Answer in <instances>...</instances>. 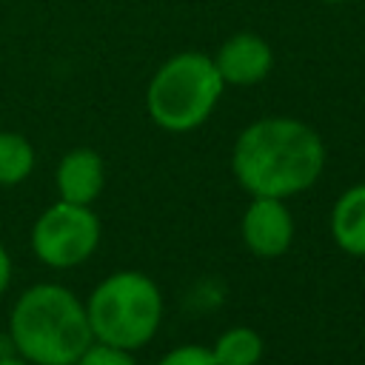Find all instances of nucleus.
<instances>
[{
  "instance_id": "ddd939ff",
  "label": "nucleus",
  "mask_w": 365,
  "mask_h": 365,
  "mask_svg": "<svg viewBox=\"0 0 365 365\" xmlns=\"http://www.w3.org/2000/svg\"><path fill=\"white\" fill-rule=\"evenodd\" d=\"M157 365H217L211 348H202V345H180V348H171Z\"/></svg>"
},
{
  "instance_id": "39448f33",
  "label": "nucleus",
  "mask_w": 365,
  "mask_h": 365,
  "mask_svg": "<svg viewBox=\"0 0 365 365\" xmlns=\"http://www.w3.org/2000/svg\"><path fill=\"white\" fill-rule=\"evenodd\" d=\"M97 245L100 220L88 205L60 200L48 205L31 228V248L37 259L51 268H74L86 262Z\"/></svg>"
},
{
  "instance_id": "4468645a",
  "label": "nucleus",
  "mask_w": 365,
  "mask_h": 365,
  "mask_svg": "<svg viewBox=\"0 0 365 365\" xmlns=\"http://www.w3.org/2000/svg\"><path fill=\"white\" fill-rule=\"evenodd\" d=\"M9 282H11V257H9V251L0 245V297L6 294Z\"/></svg>"
},
{
  "instance_id": "f8f14e48",
  "label": "nucleus",
  "mask_w": 365,
  "mask_h": 365,
  "mask_svg": "<svg viewBox=\"0 0 365 365\" xmlns=\"http://www.w3.org/2000/svg\"><path fill=\"white\" fill-rule=\"evenodd\" d=\"M74 365H137V362H134L131 351H125V348L106 345V342H91Z\"/></svg>"
},
{
  "instance_id": "2eb2a0df",
  "label": "nucleus",
  "mask_w": 365,
  "mask_h": 365,
  "mask_svg": "<svg viewBox=\"0 0 365 365\" xmlns=\"http://www.w3.org/2000/svg\"><path fill=\"white\" fill-rule=\"evenodd\" d=\"M0 365H31L23 356H0Z\"/></svg>"
},
{
  "instance_id": "dca6fc26",
  "label": "nucleus",
  "mask_w": 365,
  "mask_h": 365,
  "mask_svg": "<svg viewBox=\"0 0 365 365\" xmlns=\"http://www.w3.org/2000/svg\"><path fill=\"white\" fill-rule=\"evenodd\" d=\"M325 3H345V0H325Z\"/></svg>"
},
{
  "instance_id": "20e7f679",
  "label": "nucleus",
  "mask_w": 365,
  "mask_h": 365,
  "mask_svg": "<svg viewBox=\"0 0 365 365\" xmlns=\"http://www.w3.org/2000/svg\"><path fill=\"white\" fill-rule=\"evenodd\" d=\"M222 86L225 83L214 66V57L202 51H182L154 71L145 91V106L160 128L182 134L211 117Z\"/></svg>"
},
{
  "instance_id": "6e6552de",
  "label": "nucleus",
  "mask_w": 365,
  "mask_h": 365,
  "mask_svg": "<svg viewBox=\"0 0 365 365\" xmlns=\"http://www.w3.org/2000/svg\"><path fill=\"white\" fill-rule=\"evenodd\" d=\"M60 200L66 202H77V205H91L106 182V168H103V157L94 148H71L54 174Z\"/></svg>"
},
{
  "instance_id": "1a4fd4ad",
  "label": "nucleus",
  "mask_w": 365,
  "mask_h": 365,
  "mask_svg": "<svg viewBox=\"0 0 365 365\" xmlns=\"http://www.w3.org/2000/svg\"><path fill=\"white\" fill-rule=\"evenodd\" d=\"M331 237L345 254L365 257V182L351 185L334 202Z\"/></svg>"
},
{
  "instance_id": "9d476101",
  "label": "nucleus",
  "mask_w": 365,
  "mask_h": 365,
  "mask_svg": "<svg viewBox=\"0 0 365 365\" xmlns=\"http://www.w3.org/2000/svg\"><path fill=\"white\" fill-rule=\"evenodd\" d=\"M211 354L217 365H257L262 359V336L254 328L237 325V328H228L211 345Z\"/></svg>"
},
{
  "instance_id": "f03ea898",
  "label": "nucleus",
  "mask_w": 365,
  "mask_h": 365,
  "mask_svg": "<svg viewBox=\"0 0 365 365\" xmlns=\"http://www.w3.org/2000/svg\"><path fill=\"white\" fill-rule=\"evenodd\" d=\"M9 334L31 365H74L94 342L86 305L54 282L31 285L17 297Z\"/></svg>"
},
{
  "instance_id": "9b49d317",
  "label": "nucleus",
  "mask_w": 365,
  "mask_h": 365,
  "mask_svg": "<svg viewBox=\"0 0 365 365\" xmlns=\"http://www.w3.org/2000/svg\"><path fill=\"white\" fill-rule=\"evenodd\" d=\"M34 168V145L17 131H0V185L23 182Z\"/></svg>"
},
{
  "instance_id": "f257e3e1",
  "label": "nucleus",
  "mask_w": 365,
  "mask_h": 365,
  "mask_svg": "<svg viewBox=\"0 0 365 365\" xmlns=\"http://www.w3.org/2000/svg\"><path fill=\"white\" fill-rule=\"evenodd\" d=\"M325 165L319 134L294 117H262L234 143L231 171L251 197L288 200L311 188Z\"/></svg>"
},
{
  "instance_id": "423d86ee",
  "label": "nucleus",
  "mask_w": 365,
  "mask_h": 365,
  "mask_svg": "<svg viewBox=\"0 0 365 365\" xmlns=\"http://www.w3.org/2000/svg\"><path fill=\"white\" fill-rule=\"evenodd\" d=\"M242 240L257 257H282L294 240V217L285 208V200L254 197L242 214Z\"/></svg>"
},
{
  "instance_id": "0eeeda50",
  "label": "nucleus",
  "mask_w": 365,
  "mask_h": 365,
  "mask_svg": "<svg viewBox=\"0 0 365 365\" xmlns=\"http://www.w3.org/2000/svg\"><path fill=\"white\" fill-rule=\"evenodd\" d=\"M214 66L222 77V83L228 86H254L259 80L268 77L271 66H274V54H271V46L251 34V31H240V34H231L217 57H214Z\"/></svg>"
},
{
  "instance_id": "7ed1b4c3",
  "label": "nucleus",
  "mask_w": 365,
  "mask_h": 365,
  "mask_svg": "<svg viewBox=\"0 0 365 365\" xmlns=\"http://www.w3.org/2000/svg\"><path fill=\"white\" fill-rule=\"evenodd\" d=\"M86 314L94 342L137 351L160 328L163 297L154 279H148L145 274L114 271L91 291Z\"/></svg>"
}]
</instances>
